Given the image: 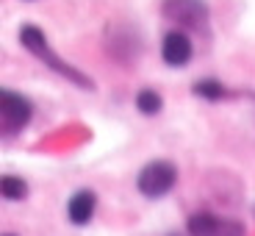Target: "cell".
I'll list each match as a JSON object with an SVG mask.
<instances>
[{"mask_svg":"<svg viewBox=\"0 0 255 236\" xmlns=\"http://www.w3.org/2000/svg\"><path fill=\"white\" fill-rule=\"evenodd\" d=\"M186 228H189V236H244V225L239 220L219 217V214H211V211L191 214Z\"/></svg>","mask_w":255,"mask_h":236,"instance_id":"obj_5","label":"cell"},{"mask_svg":"<svg viewBox=\"0 0 255 236\" xmlns=\"http://www.w3.org/2000/svg\"><path fill=\"white\" fill-rule=\"evenodd\" d=\"M161 14L178 22L180 28H191V31L208 28V3L205 0H164Z\"/></svg>","mask_w":255,"mask_h":236,"instance_id":"obj_4","label":"cell"},{"mask_svg":"<svg viewBox=\"0 0 255 236\" xmlns=\"http://www.w3.org/2000/svg\"><path fill=\"white\" fill-rule=\"evenodd\" d=\"M95 209H97V198L92 189H81L75 192L67 203V217H70L72 225H89L92 217H95Z\"/></svg>","mask_w":255,"mask_h":236,"instance_id":"obj_8","label":"cell"},{"mask_svg":"<svg viewBox=\"0 0 255 236\" xmlns=\"http://www.w3.org/2000/svg\"><path fill=\"white\" fill-rule=\"evenodd\" d=\"M161 106H164V100H161V95L155 89H141L139 95H136V109H139L141 114H147V117L158 114Z\"/></svg>","mask_w":255,"mask_h":236,"instance_id":"obj_11","label":"cell"},{"mask_svg":"<svg viewBox=\"0 0 255 236\" xmlns=\"http://www.w3.org/2000/svg\"><path fill=\"white\" fill-rule=\"evenodd\" d=\"M191 39L183 31H169L164 36V45H161V58H164L169 67H186L191 61Z\"/></svg>","mask_w":255,"mask_h":236,"instance_id":"obj_6","label":"cell"},{"mask_svg":"<svg viewBox=\"0 0 255 236\" xmlns=\"http://www.w3.org/2000/svg\"><path fill=\"white\" fill-rule=\"evenodd\" d=\"M109 50L120 61H130V58L136 61V56H139V36L130 28H122V25L109 28Z\"/></svg>","mask_w":255,"mask_h":236,"instance_id":"obj_7","label":"cell"},{"mask_svg":"<svg viewBox=\"0 0 255 236\" xmlns=\"http://www.w3.org/2000/svg\"><path fill=\"white\" fill-rule=\"evenodd\" d=\"M175 181H178V167L166 159H155V161L141 167L139 178H136V186H139V192L144 198L158 200V198H164V195L172 192Z\"/></svg>","mask_w":255,"mask_h":236,"instance_id":"obj_2","label":"cell"},{"mask_svg":"<svg viewBox=\"0 0 255 236\" xmlns=\"http://www.w3.org/2000/svg\"><path fill=\"white\" fill-rule=\"evenodd\" d=\"M3 236H14V234H3Z\"/></svg>","mask_w":255,"mask_h":236,"instance_id":"obj_12","label":"cell"},{"mask_svg":"<svg viewBox=\"0 0 255 236\" xmlns=\"http://www.w3.org/2000/svg\"><path fill=\"white\" fill-rule=\"evenodd\" d=\"M191 92L197 97H203V100H222L225 95H228V89H225L219 81H214V78H203V81H197L194 86H191Z\"/></svg>","mask_w":255,"mask_h":236,"instance_id":"obj_10","label":"cell"},{"mask_svg":"<svg viewBox=\"0 0 255 236\" xmlns=\"http://www.w3.org/2000/svg\"><path fill=\"white\" fill-rule=\"evenodd\" d=\"M31 114H33V106L25 95L11 92V89L0 92V125H3V134L6 136L19 134L31 122Z\"/></svg>","mask_w":255,"mask_h":236,"instance_id":"obj_3","label":"cell"},{"mask_svg":"<svg viewBox=\"0 0 255 236\" xmlns=\"http://www.w3.org/2000/svg\"><path fill=\"white\" fill-rule=\"evenodd\" d=\"M0 195L6 200H25L28 198V184L14 175H3L0 178Z\"/></svg>","mask_w":255,"mask_h":236,"instance_id":"obj_9","label":"cell"},{"mask_svg":"<svg viewBox=\"0 0 255 236\" xmlns=\"http://www.w3.org/2000/svg\"><path fill=\"white\" fill-rule=\"evenodd\" d=\"M172 236H178V234H172Z\"/></svg>","mask_w":255,"mask_h":236,"instance_id":"obj_13","label":"cell"},{"mask_svg":"<svg viewBox=\"0 0 255 236\" xmlns=\"http://www.w3.org/2000/svg\"><path fill=\"white\" fill-rule=\"evenodd\" d=\"M19 42H22V45H25L28 50H31L42 64H47V67H50L53 72H58L61 78L72 81L75 86H81V89H95V83H92V78H89V75H83L81 70H75L72 64H67L64 58H58L56 53H53V47L47 45L45 33L39 31L36 25H22V28H19Z\"/></svg>","mask_w":255,"mask_h":236,"instance_id":"obj_1","label":"cell"}]
</instances>
